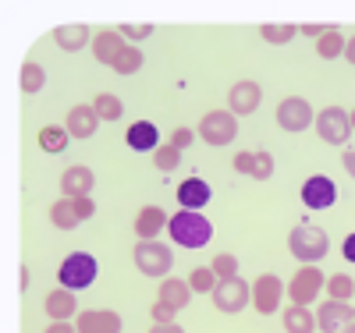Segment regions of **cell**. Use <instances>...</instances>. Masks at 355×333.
<instances>
[{
  "label": "cell",
  "mask_w": 355,
  "mask_h": 333,
  "mask_svg": "<svg viewBox=\"0 0 355 333\" xmlns=\"http://www.w3.org/2000/svg\"><path fill=\"white\" fill-rule=\"evenodd\" d=\"M167 231L174 237V245H182V249H206L210 237H214V224L206 220L199 209H182V213H174Z\"/></svg>",
  "instance_id": "1"
},
{
  "label": "cell",
  "mask_w": 355,
  "mask_h": 333,
  "mask_svg": "<svg viewBox=\"0 0 355 333\" xmlns=\"http://www.w3.org/2000/svg\"><path fill=\"white\" fill-rule=\"evenodd\" d=\"M288 252L302 266H316L323 255L331 252V237L323 234L316 224H299V227H291V234H288Z\"/></svg>",
  "instance_id": "2"
},
{
  "label": "cell",
  "mask_w": 355,
  "mask_h": 333,
  "mask_svg": "<svg viewBox=\"0 0 355 333\" xmlns=\"http://www.w3.org/2000/svg\"><path fill=\"white\" fill-rule=\"evenodd\" d=\"M196 135H199L206 145H214V149L231 145L234 135H239V117H234L231 110H210V114H202Z\"/></svg>",
  "instance_id": "3"
},
{
  "label": "cell",
  "mask_w": 355,
  "mask_h": 333,
  "mask_svg": "<svg viewBox=\"0 0 355 333\" xmlns=\"http://www.w3.org/2000/svg\"><path fill=\"white\" fill-rule=\"evenodd\" d=\"M135 269L142 277H153V280H164L171 273L174 266V252L167 245H160V241H139L135 245Z\"/></svg>",
  "instance_id": "4"
},
{
  "label": "cell",
  "mask_w": 355,
  "mask_h": 333,
  "mask_svg": "<svg viewBox=\"0 0 355 333\" xmlns=\"http://www.w3.org/2000/svg\"><path fill=\"white\" fill-rule=\"evenodd\" d=\"M96 273H100V266L89 252H71L61 266H57V280H61V287H68V291H85L96 280Z\"/></svg>",
  "instance_id": "5"
},
{
  "label": "cell",
  "mask_w": 355,
  "mask_h": 333,
  "mask_svg": "<svg viewBox=\"0 0 355 333\" xmlns=\"http://www.w3.org/2000/svg\"><path fill=\"white\" fill-rule=\"evenodd\" d=\"M274 120H277V128H281V132L299 135V132H306L309 125H316V114H313V103H309V100H302V96H288V100L277 103Z\"/></svg>",
  "instance_id": "6"
},
{
  "label": "cell",
  "mask_w": 355,
  "mask_h": 333,
  "mask_svg": "<svg viewBox=\"0 0 355 333\" xmlns=\"http://www.w3.org/2000/svg\"><path fill=\"white\" fill-rule=\"evenodd\" d=\"M323 287H327V273L320 266H299V273L288 284V298H291V305H313Z\"/></svg>",
  "instance_id": "7"
},
{
  "label": "cell",
  "mask_w": 355,
  "mask_h": 333,
  "mask_svg": "<svg viewBox=\"0 0 355 333\" xmlns=\"http://www.w3.org/2000/svg\"><path fill=\"white\" fill-rule=\"evenodd\" d=\"M316 135L327 145H345L352 138V117L345 107H323L316 114Z\"/></svg>",
  "instance_id": "8"
},
{
  "label": "cell",
  "mask_w": 355,
  "mask_h": 333,
  "mask_svg": "<svg viewBox=\"0 0 355 333\" xmlns=\"http://www.w3.org/2000/svg\"><path fill=\"white\" fill-rule=\"evenodd\" d=\"M214 309L224 312V316H234V312H242L249 305V298H252V287L242 280V277H231V280H220L214 287Z\"/></svg>",
  "instance_id": "9"
},
{
  "label": "cell",
  "mask_w": 355,
  "mask_h": 333,
  "mask_svg": "<svg viewBox=\"0 0 355 333\" xmlns=\"http://www.w3.org/2000/svg\"><path fill=\"white\" fill-rule=\"evenodd\" d=\"M281 298H284V284H281V277H274V273H259V277L252 280V309H256L259 316H274L277 305H281Z\"/></svg>",
  "instance_id": "10"
},
{
  "label": "cell",
  "mask_w": 355,
  "mask_h": 333,
  "mask_svg": "<svg viewBox=\"0 0 355 333\" xmlns=\"http://www.w3.org/2000/svg\"><path fill=\"white\" fill-rule=\"evenodd\" d=\"M259 103H263V85H259V82L242 78V82H234V85H231V93H227V110H231L234 117H249V114H256Z\"/></svg>",
  "instance_id": "11"
},
{
  "label": "cell",
  "mask_w": 355,
  "mask_h": 333,
  "mask_svg": "<svg viewBox=\"0 0 355 333\" xmlns=\"http://www.w3.org/2000/svg\"><path fill=\"white\" fill-rule=\"evenodd\" d=\"M302 202H306V209H331L338 202V185L323 174H313L302 185Z\"/></svg>",
  "instance_id": "12"
},
{
  "label": "cell",
  "mask_w": 355,
  "mask_h": 333,
  "mask_svg": "<svg viewBox=\"0 0 355 333\" xmlns=\"http://www.w3.org/2000/svg\"><path fill=\"white\" fill-rule=\"evenodd\" d=\"M121 326L125 323L114 309H85L78 312V323H75L78 333H121Z\"/></svg>",
  "instance_id": "13"
},
{
  "label": "cell",
  "mask_w": 355,
  "mask_h": 333,
  "mask_svg": "<svg viewBox=\"0 0 355 333\" xmlns=\"http://www.w3.org/2000/svg\"><path fill=\"white\" fill-rule=\"evenodd\" d=\"M64 128H68L71 138H93L96 128H100V114H96V107H93V103H78V107H71L68 117H64Z\"/></svg>",
  "instance_id": "14"
},
{
  "label": "cell",
  "mask_w": 355,
  "mask_h": 333,
  "mask_svg": "<svg viewBox=\"0 0 355 333\" xmlns=\"http://www.w3.org/2000/svg\"><path fill=\"white\" fill-rule=\"evenodd\" d=\"M125 50H128V43H125V36L117 33V28H103V33L93 36V57L100 60V64H107V68H114L117 57H121Z\"/></svg>",
  "instance_id": "15"
},
{
  "label": "cell",
  "mask_w": 355,
  "mask_h": 333,
  "mask_svg": "<svg viewBox=\"0 0 355 333\" xmlns=\"http://www.w3.org/2000/svg\"><path fill=\"white\" fill-rule=\"evenodd\" d=\"M167 224H171V217L164 213L160 206H142L135 213V237L139 241H157Z\"/></svg>",
  "instance_id": "16"
},
{
  "label": "cell",
  "mask_w": 355,
  "mask_h": 333,
  "mask_svg": "<svg viewBox=\"0 0 355 333\" xmlns=\"http://www.w3.org/2000/svg\"><path fill=\"white\" fill-rule=\"evenodd\" d=\"M348 312H352L348 301H334V298H327V301H323V305L316 309V330H320V333H345Z\"/></svg>",
  "instance_id": "17"
},
{
  "label": "cell",
  "mask_w": 355,
  "mask_h": 333,
  "mask_svg": "<svg viewBox=\"0 0 355 333\" xmlns=\"http://www.w3.org/2000/svg\"><path fill=\"white\" fill-rule=\"evenodd\" d=\"M93 185H96V174L89 170L85 163H75V167H68V170L61 174V192H64L68 199L89 195V192H93Z\"/></svg>",
  "instance_id": "18"
},
{
  "label": "cell",
  "mask_w": 355,
  "mask_h": 333,
  "mask_svg": "<svg viewBox=\"0 0 355 333\" xmlns=\"http://www.w3.org/2000/svg\"><path fill=\"white\" fill-rule=\"evenodd\" d=\"M43 309H46L50 323H68V319L78 312V298H75V291H68V287H57V291L46 294Z\"/></svg>",
  "instance_id": "19"
},
{
  "label": "cell",
  "mask_w": 355,
  "mask_h": 333,
  "mask_svg": "<svg viewBox=\"0 0 355 333\" xmlns=\"http://www.w3.org/2000/svg\"><path fill=\"white\" fill-rule=\"evenodd\" d=\"M93 28H89V25H82V21H75V25H57L53 28V43L57 46H61L64 53H78L85 43H93Z\"/></svg>",
  "instance_id": "20"
},
{
  "label": "cell",
  "mask_w": 355,
  "mask_h": 333,
  "mask_svg": "<svg viewBox=\"0 0 355 333\" xmlns=\"http://www.w3.org/2000/svg\"><path fill=\"white\" fill-rule=\"evenodd\" d=\"M125 142L135 149V153H157L160 149V132H157L153 120H135V125L128 128V135H125Z\"/></svg>",
  "instance_id": "21"
},
{
  "label": "cell",
  "mask_w": 355,
  "mask_h": 333,
  "mask_svg": "<svg viewBox=\"0 0 355 333\" xmlns=\"http://www.w3.org/2000/svg\"><path fill=\"white\" fill-rule=\"evenodd\" d=\"M210 199H214V192L202 177H185L182 185H178V202H182V209H202Z\"/></svg>",
  "instance_id": "22"
},
{
  "label": "cell",
  "mask_w": 355,
  "mask_h": 333,
  "mask_svg": "<svg viewBox=\"0 0 355 333\" xmlns=\"http://www.w3.org/2000/svg\"><path fill=\"white\" fill-rule=\"evenodd\" d=\"M157 301H167V305H174L178 312H182L189 301H192V287H189V280L164 277V280H160V291H157Z\"/></svg>",
  "instance_id": "23"
},
{
  "label": "cell",
  "mask_w": 355,
  "mask_h": 333,
  "mask_svg": "<svg viewBox=\"0 0 355 333\" xmlns=\"http://www.w3.org/2000/svg\"><path fill=\"white\" fill-rule=\"evenodd\" d=\"M50 224H53L57 231H75V227L82 224L78 209H75V199H68V195L57 199V202L50 206Z\"/></svg>",
  "instance_id": "24"
},
{
  "label": "cell",
  "mask_w": 355,
  "mask_h": 333,
  "mask_svg": "<svg viewBox=\"0 0 355 333\" xmlns=\"http://www.w3.org/2000/svg\"><path fill=\"white\" fill-rule=\"evenodd\" d=\"M281 319L284 333H316V316L309 312V305H288Z\"/></svg>",
  "instance_id": "25"
},
{
  "label": "cell",
  "mask_w": 355,
  "mask_h": 333,
  "mask_svg": "<svg viewBox=\"0 0 355 333\" xmlns=\"http://www.w3.org/2000/svg\"><path fill=\"white\" fill-rule=\"evenodd\" d=\"M43 85H46V68L36 64V60H25L21 71H18V89H21L25 96H36Z\"/></svg>",
  "instance_id": "26"
},
{
  "label": "cell",
  "mask_w": 355,
  "mask_h": 333,
  "mask_svg": "<svg viewBox=\"0 0 355 333\" xmlns=\"http://www.w3.org/2000/svg\"><path fill=\"white\" fill-rule=\"evenodd\" d=\"M68 142H71V135H68L64 125H46V128H40V149H43V153H64Z\"/></svg>",
  "instance_id": "27"
},
{
  "label": "cell",
  "mask_w": 355,
  "mask_h": 333,
  "mask_svg": "<svg viewBox=\"0 0 355 333\" xmlns=\"http://www.w3.org/2000/svg\"><path fill=\"white\" fill-rule=\"evenodd\" d=\"M220 280H217V273L210 266H196L192 273H189V287H192V294H214V287H217Z\"/></svg>",
  "instance_id": "28"
},
{
  "label": "cell",
  "mask_w": 355,
  "mask_h": 333,
  "mask_svg": "<svg viewBox=\"0 0 355 333\" xmlns=\"http://www.w3.org/2000/svg\"><path fill=\"white\" fill-rule=\"evenodd\" d=\"M345 46H348V39L338 33V28H331V33L316 43V53H320L323 60H338V57H345Z\"/></svg>",
  "instance_id": "29"
},
{
  "label": "cell",
  "mask_w": 355,
  "mask_h": 333,
  "mask_svg": "<svg viewBox=\"0 0 355 333\" xmlns=\"http://www.w3.org/2000/svg\"><path fill=\"white\" fill-rule=\"evenodd\" d=\"M93 107H96L100 120H121V114H125L121 96H114V93H100V96L93 100Z\"/></svg>",
  "instance_id": "30"
},
{
  "label": "cell",
  "mask_w": 355,
  "mask_h": 333,
  "mask_svg": "<svg viewBox=\"0 0 355 333\" xmlns=\"http://www.w3.org/2000/svg\"><path fill=\"white\" fill-rule=\"evenodd\" d=\"M259 36L266 43H274V46H284V43H291L295 36H299V28L295 25H259Z\"/></svg>",
  "instance_id": "31"
},
{
  "label": "cell",
  "mask_w": 355,
  "mask_h": 333,
  "mask_svg": "<svg viewBox=\"0 0 355 333\" xmlns=\"http://www.w3.org/2000/svg\"><path fill=\"white\" fill-rule=\"evenodd\" d=\"M327 294H331L334 301H348V298L355 294V280H352L348 273H334V277H327Z\"/></svg>",
  "instance_id": "32"
},
{
  "label": "cell",
  "mask_w": 355,
  "mask_h": 333,
  "mask_svg": "<svg viewBox=\"0 0 355 333\" xmlns=\"http://www.w3.org/2000/svg\"><path fill=\"white\" fill-rule=\"evenodd\" d=\"M210 269L217 273V280H231V277H239V259H234L231 252H217Z\"/></svg>",
  "instance_id": "33"
},
{
  "label": "cell",
  "mask_w": 355,
  "mask_h": 333,
  "mask_svg": "<svg viewBox=\"0 0 355 333\" xmlns=\"http://www.w3.org/2000/svg\"><path fill=\"white\" fill-rule=\"evenodd\" d=\"M153 163H157V170H164V174H171L178 163H182V149H174L171 142H164L157 153H153Z\"/></svg>",
  "instance_id": "34"
},
{
  "label": "cell",
  "mask_w": 355,
  "mask_h": 333,
  "mask_svg": "<svg viewBox=\"0 0 355 333\" xmlns=\"http://www.w3.org/2000/svg\"><path fill=\"white\" fill-rule=\"evenodd\" d=\"M142 60H146V57H142V50H139V46H128L121 57H117L114 71H117V75H135V71L142 68Z\"/></svg>",
  "instance_id": "35"
},
{
  "label": "cell",
  "mask_w": 355,
  "mask_h": 333,
  "mask_svg": "<svg viewBox=\"0 0 355 333\" xmlns=\"http://www.w3.org/2000/svg\"><path fill=\"white\" fill-rule=\"evenodd\" d=\"M117 33L125 36V43H128V46H139L142 39H150V36H153V25H132V21H128V25L117 28Z\"/></svg>",
  "instance_id": "36"
},
{
  "label": "cell",
  "mask_w": 355,
  "mask_h": 333,
  "mask_svg": "<svg viewBox=\"0 0 355 333\" xmlns=\"http://www.w3.org/2000/svg\"><path fill=\"white\" fill-rule=\"evenodd\" d=\"M252 177H256V181L274 177V156L266 153V149H256V167H252Z\"/></svg>",
  "instance_id": "37"
},
{
  "label": "cell",
  "mask_w": 355,
  "mask_h": 333,
  "mask_svg": "<svg viewBox=\"0 0 355 333\" xmlns=\"http://www.w3.org/2000/svg\"><path fill=\"white\" fill-rule=\"evenodd\" d=\"M192 138H196L192 128H174V132H171V145H174V149H182V153L192 145Z\"/></svg>",
  "instance_id": "38"
},
{
  "label": "cell",
  "mask_w": 355,
  "mask_h": 333,
  "mask_svg": "<svg viewBox=\"0 0 355 333\" xmlns=\"http://www.w3.org/2000/svg\"><path fill=\"white\" fill-rule=\"evenodd\" d=\"M174 316H178V309L167 305V301H157L153 305V323H174Z\"/></svg>",
  "instance_id": "39"
},
{
  "label": "cell",
  "mask_w": 355,
  "mask_h": 333,
  "mask_svg": "<svg viewBox=\"0 0 355 333\" xmlns=\"http://www.w3.org/2000/svg\"><path fill=\"white\" fill-rule=\"evenodd\" d=\"M75 209H78L82 224H85V220H93V213H96V202H93V195H82V199H75Z\"/></svg>",
  "instance_id": "40"
},
{
  "label": "cell",
  "mask_w": 355,
  "mask_h": 333,
  "mask_svg": "<svg viewBox=\"0 0 355 333\" xmlns=\"http://www.w3.org/2000/svg\"><path fill=\"white\" fill-rule=\"evenodd\" d=\"M252 167H256V153H239V156H234V170H239V174L252 177Z\"/></svg>",
  "instance_id": "41"
},
{
  "label": "cell",
  "mask_w": 355,
  "mask_h": 333,
  "mask_svg": "<svg viewBox=\"0 0 355 333\" xmlns=\"http://www.w3.org/2000/svg\"><path fill=\"white\" fill-rule=\"evenodd\" d=\"M299 33H302V36H309V39H316V43H320V39H323V36H327V33H331V25H302V28H299Z\"/></svg>",
  "instance_id": "42"
},
{
  "label": "cell",
  "mask_w": 355,
  "mask_h": 333,
  "mask_svg": "<svg viewBox=\"0 0 355 333\" xmlns=\"http://www.w3.org/2000/svg\"><path fill=\"white\" fill-rule=\"evenodd\" d=\"M341 255H345L348 262H355V234H348V237H345V245H341Z\"/></svg>",
  "instance_id": "43"
},
{
  "label": "cell",
  "mask_w": 355,
  "mask_h": 333,
  "mask_svg": "<svg viewBox=\"0 0 355 333\" xmlns=\"http://www.w3.org/2000/svg\"><path fill=\"white\" fill-rule=\"evenodd\" d=\"M150 333H185L182 326H178V323H153V330Z\"/></svg>",
  "instance_id": "44"
},
{
  "label": "cell",
  "mask_w": 355,
  "mask_h": 333,
  "mask_svg": "<svg viewBox=\"0 0 355 333\" xmlns=\"http://www.w3.org/2000/svg\"><path fill=\"white\" fill-rule=\"evenodd\" d=\"M43 333H78V330H75L71 323H50V326H46Z\"/></svg>",
  "instance_id": "45"
},
{
  "label": "cell",
  "mask_w": 355,
  "mask_h": 333,
  "mask_svg": "<svg viewBox=\"0 0 355 333\" xmlns=\"http://www.w3.org/2000/svg\"><path fill=\"white\" fill-rule=\"evenodd\" d=\"M341 163H345V170L355 177V149H345V160H341Z\"/></svg>",
  "instance_id": "46"
},
{
  "label": "cell",
  "mask_w": 355,
  "mask_h": 333,
  "mask_svg": "<svg viewBox=\"0 0 355 333\" xmlns=\"http://www.w3.org/2000/svg\"><path fill=\"white\" fill-rule=\"evenodd\" d=\"M345 60L355 64V36H348V46H345Z\"/></svg>",
  "instance_id": "47"
},
{
  "label": "cell",
  "mask_w": 355,
  "mask_h": 333,
  "mask_svg": "<svg viewBox=\"0 0 355 333\" xmlns=\"http://www.w3.org/2000/svg\"><path fill=\"white\" fill-rule=\"evenodd\" d=\"M18 287H21V291H28V266H21V269H18Z\"/></svg>",
  "instance_id": "48"
},
{
  "label": "cell",
  "mask_w": 355,
  "mask_h": 333,
  "mask_svg": "<svg viewBox=\"0 0 355 333\" xmlns=\"http://www.w3.org/2000/svg\"><path fill=\"white\" fill-rule=\"evenodd\" d=\"M345 333H355V309L348 312V323H345Z\"/></svg>",
  "instance_id": "49"
},
{
  "label": "cell",
  "mask_w": 355,
  "mask_h": 333,
  "mask_svg": "<svg viewBox=\"0 0 355 333\" xmlns=\"http://www.w3.org/2000/svg\"><path fill=\"white\" fill-rule=\"evenodd\" d=\"M348 117H352V132H355V110H352V114H348Z\"/></svg>",
  "instance_id": "50"
}]
</instances>
